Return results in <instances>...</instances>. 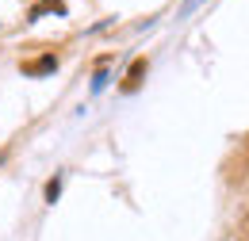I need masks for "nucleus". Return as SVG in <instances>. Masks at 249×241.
<instances>
[{
    "label": "nucleus",
    "mask_w": 249,
    "mask_h": 241,
    "mask_svg": "<svg viewBox=\"0 0 249 241\" xmlns=\"http://www.w3.org/2000/svg\"><path fill=\"white\" fill-rule=\"evenodd\" d=\"M238 241H249V214L238 222Z\"/></svg>",
    "instance_id": "6"
},
{
    "label": "nucleus",
    "mask_w": 249,
    "mask_h": 241,
    "mask_svg": "<svg viewBox=\"0 0 249 241\" xmlns=\"http://www.w3.org/2000/svg\"><path fill=\"white\" fill-rule=\"evenodd\" d=\"M104 85H107V73H104V65H100V73H96V81H92V92H104Z\"/></svg>",
    "instance_id": "5"
},
{
    "label": "nucleus",
    "mask_w": 249,
    "mask_h": 241,
    "mask_svg": "<svg viewBox=\"0 0 249 241\" xmlns=\"http://www.w3.org/2000/svg\"><path fill=\"white\" fill-rule=\"evenodd\" d=\"M58 195H62V180H50L46 184V203H58Z\"/></svg>",
    "instance_id": "4"
},
{
    "label": "nucleus",
    "mask_w": 249,
    "mask_h": 241,
    "mask_svg": "<svg viewBox=\"0 0 249 241\" xmlns=\"http://www.w3.org/2000/svg\"><path fill=\"white\" fill-rule=\"evenodd\" d=\"M199 4H203V0H188V4H184V12H196Z\"/></svg>",
    "instance_id": "7"
},
{
    "label": "nucleus",
    "mask_w": 249,
    "mask_h": 241,
    "mask_svg": "<svg viewBox=\"0 0 249 241\" xmlns=\"http://www.w3.org/2000/svg\"><path fill=\"white\" fill-rule=\"evenodd\" d=\"M58 69V58L54 54H42V58H35V61H23V73L27 77H42V73H54Z\"/></svg>",
    "instance_id": "1"
},
{
    "label": "nucleus",
    "mask_w": 249,
    "mask_h": 241,
    "mask_svg": "<svg viewBox=\"0 0 249 241\" xmlns=\"http://www.w3.org/2000/svg\"><path fill=\"white\" fill-rule=\"evenodd\" d=\"M142 73H146V61L138 58L134 65H130V73H126V81H123V88L130 92V88H138V81H142Z\"/></svg>",
    "instance_id": "3"
},
{
    "label": "nucleus",
    "mask_w": 249,
    "mask_h": 241,
    "mask_svg": "<svg viewBox=\"0 0 249 241\" xmlns=\"http://www.w3.org/2000/svg\"><path fill=\"white\" fill-rule=\"evenodd\" d=\"M42 16H65V4L62 0H38L27 12V19H42Z\"/></svg>",
    "instance_id": "2"
}]
</instances>
